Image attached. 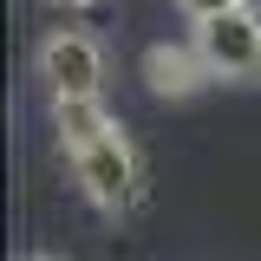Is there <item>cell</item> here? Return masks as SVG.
Returning <instances> with one entry per match:
<instances>
[{"label":"cell","mask_w":261,"mask_h":261,"mask_svg":"<svg viewBox=\"0 0 261 261\" xmlns=\"http://www.w3.org/2000/svg\"><path fill=\"white\" fill-rule=\"evenodd\" d=\"M53 124H59V150L85 202L98 216H130L144 202V157L130 150L124 124L105 111V98H53Z\"/></svg>","instance_id":"cell-1"},{"label":"cell","mask_w":261,"mask_h":261,"mask_svg":"<svg viewBox=\"0 0 261 261\" xmlns=\"http://www.w3.org/2000/svg\"><path fill=\"white\" fill-rule=\"evenodd\" d=\"M190 39L202 46V59H209V72L222 85H261V7L255 0H235L222 13H202Z\"/></svg>","instance_id":"cell-2"},{"label":"cell","mask_w":261,"mask_h":261,"mask_svg":"<svg viewBox=\"0 0 261 261\" xmlns=\"http://www.w3.org/2000/svg\"><path fill=\"white\" fill-rule=\"evenodd\" d=\"M33 72H39L46 98H105V46L85 27L46 33L33 53Z\"/></svg>","instance_id":"cell-3"},{"label":"cell","mask_w":261,"mask_h":261,"mask_svg":"<svg viewBox=\"0 0 261 261\" xmlns=\"http://www.w3.org/2000/svg\"><path fill=\"white\" fill-rule=\"evenodd\" d=\"M144 85L157 98H170V105H183V98L209 92L216 85V72H209V59H202V46L196 39H157V46H144Z\"/></svg>","instance_id":"cell-4"},{"label":"cell","mask_w":261,"mask_h":261,"mask_svg":"<svg viewBox=\"0 0 261 261\" xmlns=\"http://www.w3.org/2000/svg\"><path fill=\"white\" fill-rule=\"evenodd\" d=\"M190 20H202V13H222V7H235V0H176Z\"/></svg>","instance_id":"cell-5"},{"label":"cell","mask_w":261,"mask_h":261,"mask_svg":"<svg viewBox=\"0 0 261 261\" xmlns=\"http://www.w3.org/2000/svg\"><path fill=\"white\" fill-rule=\"evenodd\" d=\"M46 7H105V0H46Z\"/></svg>","instance_id":"cell-6"},{"label":"cell","mask_w":261,"mask_h":261,"mask_svg":"<svg viewBox=\"0 0 261 261\" xmlns=\"http://www.w3.org/2000/svg\"><path fill=\"white\" fill-rule=\"evenodd\" d=\"M27 261H59V255H27Z\"/></svg>","instance_id":"cell-7"}]
</instances>
